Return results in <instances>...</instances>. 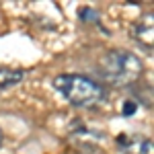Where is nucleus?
I'll use <instances>...</instances> for the list:
<instances>
[{
	"label": "nucleus",
	"mask_w": 154,
	"mask_h": 154,
	"mask_svg": "<svg viewBox=\"0 0 154 154\" xmlns=\"http://www.w3.org/2000/svg\"><path fill=\"white\" fill-rule=\"evenodd\" d=\"M54 86L58 93L64 95L66 101H70L74 107H82V109L97 107L105 99V88L97 80L82 76V74H60L54 80Z\"/></svg>",
	"instance_id": "nucleus-2"
},
{
	"label": "nucleus",
	"mask_w": 154,
	"mask_h": 154,
	"mask_svg": "<svg viewBox=\"0 0 154 154\" xmlns=\"http://www.w3.org/2000/svg\"><path fill=\"white\" fill-rule=\"evenodd\" d=\"M142 60L130 51H123V49L105 51L97 64L99 76L113 86H134L136 80L142 76Z\"/></svg>",
	"instance_id": "nucleus-1"
},
{
	"label": "nucleus",
	"mask_w": 154,
	"mask_h": 154,
	"mask_svg": "<svg viewBox=\"0 0 154 154\" xmlns=\"http://www.w3.org/2000/svg\"><path fill=\"white\" fill-rule=\"evenodd\" d=\"M23 80V72L14 70V68H6V66H0V88H11Z\"/></svg>",
	"instance_id": "nucleus-5"
},
{
	"label": "nucleus",
	"mask_w": 154,
	"mask_h": 154,
	"mask_svg": "<svg viewBox=\"0 0 154 154\" xmlns=\"http://www.w3.org/2000/svg\"><path fill=\"white\" fill-rule=\"evenodd\" d=\"M78 17H80L82 23H99V12L95 8H88V6L78 8Z\"/></svg>",
	"instance_id": "nucleus-6"
},
{
	"label": "nucleus",
	"mask_w": 154,
	"mask_h": 154,
	"mask_svg": "<svg viewBox=\"0 0 154 154\" xmlns=\"http://www.w3.org/2000/svg\"><path fill=\"white\" fill-rule=\"evenodd\" d=\"M117 144L125 154H154L152 140L140 134H121L117 138Z\"/></svg>",
	"instance_id": "nucleus-3"
},
{
	"label": "nucleus",
	"mask_w": 154,
	"mask_h": 154,
	"mask_svg": "<svg viewBox=\"0 0 154 154\" xmlns=\"http://www.w3.org/2000/svg\"><path fill=\"white\" fill-rule=\"evenodd\" d=\"M136 109H138V103L134 101V99H125L123 101V109H121V113H123V117H130L136 113Z\"/></svg>",
	"instance_id": "nucleus-7"
},
{
	"label": "nucleus",
	"mask_w": 154,
	"mask_h": 154,
	"mask_svg": "<svg viewBox=\"0 0 154 154\" xmlns=\"http://www.w3.org/2000/svg\"><path fill=\"white\" fill-rule=\"evenodd\" d=\"M0 144H2V130H0Z\"/></svg>",
	"instance_id": "nucleus-8"
},
{
	"label": "nucleus",
	"mask_w": 154,
	"mask_h": 154,
	"mask_svg": "<svg viewBox=\"0 0 154 154\" xmlns=\"http://www.w3.org/2000/svg\"><path fill=\"white\" fill-rule=\"evenodd\" d=\"M152 33H154V23H152V14L142 17V21L136 25L134 29V37L142 43L144 48L152 49Z\"/></svg>",
	"instance_id": "nucleus-4"
}]
</instances>
